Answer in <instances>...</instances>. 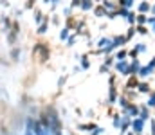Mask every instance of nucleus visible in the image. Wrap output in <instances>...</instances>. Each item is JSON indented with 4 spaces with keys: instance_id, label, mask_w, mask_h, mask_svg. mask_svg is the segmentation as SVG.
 I'll use <instances>...</instances> for the list:
<instances>
[{
    "instance_id": "4c0bfd02",
    "label": "nucleus",
    "mask_w": 155,
    "mask_h": 135,
    "mask_svg": "<svg viewBox=\"0 0 155 135\" xmlns=\"http://www.w3.org/2000/svg\"><path fill=\"white\" fill-rule=\"evenodd\" d=\"M51 24H52V25H56V27H60V25H61V16H60V14H56V13H54V14H51Z\"/></svg>"
},
{
    "instance_id": "79ce46f5",
    "label": "nucleus",
    "mask_w": 155,
    "mask_h": 135,
    "mask_svg": "<svg viewBox=\"0 0 155 135\" xmlns=\"http://www.w3.org/2000/svg\"><path fill=\"white\" fill-rule=\"evenodd\" d=\"M71 16H74V14H72V9H71L69 5H65V7H63V18H71Z\"/></svg>"
},
{
    "instance_id": "4468645a",
    "label": "nucleus",
    "mask_w": 155,
    "mask_h": 135,
    "mask_svg": "<svg viewBox=\"0 0 155 135\" xmlns=\"http://www.w3.org/2000/svg\"><path fill=\"white\" fill-rule=\"evenodd\" d=\"M150 9H152V4L150 2H139L135 5V13L137 14H148L150 16Z\"/></svg>"
},
{
    "instance_id": "f8f14e48",
    "label": "nucleus",
    "mask_w": 155,
    "mask_h": 135,
    "mask_svg": "<svg viewBox=\"0 0 155 135\" xmlns=\"http://www.w3.org/2000/svg\"><path fill=\"white\" fill-rule=\"evenodd\" d=\"M90 67H92V59H90V54H88V52L81 54V56H79V69H81V70H88Z\"/></svg>"
},
{
    "instance_id": "9d476101",
    "label": "nucleus",
    "mask_w": 155,
    "mask_h": 135,
    "mask_svg": "<svg viewBox=\"0 0 155 135\" xmlns=\"http://www.w3.org/2000/svg\"><path fill=\"white\" fill-rule=\"evenodd\" d=\"M49 14H45L40 7H35V11H33V20H35V25L38 27V25H41L43 22H45V18H47Z\"/></svg>"
},
{
    "instance_id": "7c9ffc66",
    "label": "nucleus",
    "mask_w": 155,
    "mask_h": 135,
    "mask_svg": "<svg viewBox=\"0 0 155 135\" xmlns=\"http://www.w3.org/2000/svg\"><path fill=\"white\" fill-rule=\"evenodd\" d=\"M135 33L141 34V36H146L150 33V27L148 25H135Z\"/></svg>"
},
{
    "instance_id": "f704fd0d",
    "label": "nucleus",
    "mask_w": 155,
    "mask_h": 135,
    "mask_svg": "<svg viewBox=\"0 0 155 135\" xmlns=\"http://www.w3.org/2000/svg\"><path fill=\"white\" fill-rule=\"evenodd\" d=\"M148 108H155V88H153V92L148 95V99H146V103H144Z\"/></svg>"
},
{
    "instance_id": "c9c22d12",
    "label": "nucleus",
    "mask_w": 155,
    "mask_h": 135,
    "mask_svg": "<svg viewBox=\"0 0 155 135\" xmlns=\"http://www.w3.org/2000/svg\"><path fill=\"white\" fill-rule=\"evenodd\" d=\"M135 34H137V33H135V25H134V27H128V29H126V33H124V38H126V42H130V40H132Z\"/></svg>"
},
{
    "instance_id": "8fccbe9b",
    "label": "nucleus",
    "mask_w": 155,
    "mask_h": 135,
    "mask_svg": "<svg viewBox=\"0 0 155 135\" xmlns=\"http://www.w3.org/2000/svg\"><path fill=\"white\" fill-rule=\"evenodd\" d=\"M146 65H148V67H150L152 70H155V56H153V58H150V61H148Z\"/></svg>"
},
{
    "instance_id": "b1692460",
    "label": "nucleus",
    "mask_w": 155,
    "mask_h": 135,
    "mask_svg": "<svg viewBox=\"0 0 155 135\" xmlns=\"http://www.w3.org/2000/svg\"><path fill=\"white\" fill-rule=\"evenodd\" d=\"M108 45H112V38L103 36V38H99V40L96 42V49H97V50H101V49H105V47H108Z\"/></svg>"
},
{
    "instance_id": "de8ad7c7",
    "label": "nucleus",
    "mask_w": 155,
    "mask_h": 135,
    "mask_svg": "<svg viewBox=\"0 0 155 135\" xmlns=\"http://www.w3.org/2000/svg\"><path fill=\"white\" fill-rule=\"evenodd\" d=\"M105 132H107V130H105L103 126H97V128H96V130H94V132H92L90 135H103Z\"/></svg>"
},
{
    "instance_id": "4d7b16f0",
    "label": "nucleus",
    "mask_w": 155,
    "mask_h": 135,
    "mask_svg": "<svg viewBox=\"0 0 155 135\" xmlns=\"http://www.w3.org/2000/svg\"><path fill=\"white\" fill-rule=\"evenodd\" d=\"M150 31H152V33L155 34V25H153V27H150Z\"/></svg>"
},
{
    "instance_id": "4be33fe9",
    "label": "nucleus",
    "mask_w": 155,
    "mask_h": 135,
    "mask_svg": "<svg viewBox=\"0 0 155 135\" xmlns=\"http://www.w3.org/2000/svg\"><path fill=\"white\" fill-rule=\"evenodd\" d=\"M101 5L105 7L107 13H112V11H117V9H119V7H117V2H114V0H103Z\"/></svg>"
},
{
    "instance_id": "39448f33",
    "label": "nucleus",
    "mask_w": 155,
    "mask_h": 135,
    "mask_svg": "<svg viewBox=\"0 0 155 135\" xmlns=\"http://www.w3.org/2000/svg\"><path fill=\"white\" fill-rule=\"evenodd\" d=\"M119 95H121L119 87H117V85H110V87H108V95H107V106H108V108H112L114 104H117Z\"/></svg>"
},
{
    "instance_id": "5fc2aeb1",
    "label": "nucleus",
    "mask_w": 155,
    "mask_h": 135,
    "mask_svg": "<svg viewBox=\"0 0 155 135\" xmlns=\"http://www.w3.org/2000/svg\"><path fill=\"white\" fill-rule=\"evenodd\" d=\"M87 115L88 117H94V110H87Z\"/></svg>"
},
{
    "instance_id": "09e8293b",
    "label": "nucleus",
    "mask_w": 155,
    "mask_h": 135,
    "mask_svg": "<svg viewBox=\"0 0 155 135\" xmlns=\"http://www.w3.org/2000/svg\"><path fill=\"white\" fill-rule=\"evenodd\" d=\"M117 18V11H112V13H107V20H116Z\"/></svg>"
},
{
    "instance_id": "aec40b11",
    "label": "nucleus",
    "mask_w": 155,
    "mask_h": 135,
    "mask_svg": "<svg viewBox=\"0 0 155 135\" xmlns=\"http://www.w3.org/2000/svg\"><path fill=\"white\" fill-rule=\"evenodd\" d=\"M49 25H51V16H47L45 18V22L36 27V34L38 36H43V34H47V31H49Z\"/></svg>"
},
{
    "instance_id": "72a5a7b5",
    "label": "nucleus",
    "mask_w": 155,
    "mask_h": 135,
    "mask_svg": "<svg viewBox=\"0 0 155 135\" xmlns=\"http://www.w3.org/2000/svg\"><path fill=\"white\" fill-rule=\"evenodd\" d=\"M112 126H114L116 130L121 128V114H114V115H112Z\"/></svg>"
},
{
    "instance_id": "1a4fd4ad",
    "label": "nucleus",
    "mask_w": 155,
    "mask_h": 135,
    "mask_svg": "<svg viewBox=\"0 0 155 135\" xmlns=\"http://www.w3.org/2000/svg\"><path fill=\"white\" fill-rule=\"evenodd\" d=\"M132 128V117L128 115H121V128H119V135H126Z\"/></svg>"
},
{
    "instance_id": "603ef678",
    "label": "nucleus",
    "mask_w": 155,
    "mask_h": 135,
    "mask_svg": "<svg viewBox=\"0 0 155 135\" xmlns=\"http://www.w3.org/2000/svg\"><path fill=\"white\" fill-rule=\"evenodd\" d=\"M155 25V16H148V27H153Z\"/></svg>"
},
{
    "instance_id": "0eeeda50",
    "label": "nucleus",
    "mask_w": 155,
    "mask_h": 135,
    "mask_svg": "<svg viewBox=\"0 0 155 135\" xmlns=\"http://www.w3.org/2000/svg\"><path fill=\"white\" fill-rule=\"evenodd\" d=\"M144 128H146V123H144L143 119H139V117L132 119V128H130V132L134 135H143L144 133Z\"/></svg>"
},
{
    "instance_id": "bf43d9fd",
    "label": "nucleus",
    "mask_w": 155,
    "mask_h": 135,
    "mask_svg": "<svg viewBox=\"0 0 155 135\" xmlns=\"http://www.w3.org/2000/svg\"><path fill=\"white\" fill-rule=\"evenodd\" d=\"M126 135H134V133H132V132H128V133H126Z\"/></svg>"
},
{
    "instance_id": "a19ab883",
    "label": "nucleus",
    "mask_w": 155,
    "mask_h": 135,
    "mask_svg": "<svg viewBox=\"0 0 155 135\" xmlns=\"http://www.w3.org/2000/svg\"><path fill=\"white\" fill-rule=\"evenodd\" d=\"M76 40H78V34H74V33H72V34H71V38H69V40H67L65 43H67V47H74Z\"/></svg>"
},
{
    "instance_id": "58836bf2",
    "label": "nucleus",
    "mask_w": 155,
    "mask_h": 135,
    "mask_svg": "<svg viewBox=\"0 0 155 135\" xmlns=\"http://www.w3.org/2000/svg\"><path fill=\"white\" fill-rule=\"evenodd\" d=\"M130 13H132V11H128V9H123V7H119V9H117V18H124V20H126Z\"/></svg>"
},
{
    "instance_id": "f03ea898",
    "label": "nucleus",
    "mask_w": 155,
    "mask_h": 135,
    "mask_svg": "<svg viewBox=\"0 0 155 135\" xmlns=\"http://www.w3.org/2000/svg\"><path fill=\"white\" fill-rule=\"evenodd\" d=\"M31 52H33V58L38 59V63L45 65L51 59V43L49 42H43V40H38V42H35Z\"/></svg>"
},
{
    "instance_id": "393cba45",
    "label": "nucleus",
    "mask_w": 155,
    "mask_h": 135,
    "mask_svg": "<svg viewBox=\"0 0 155 135\" xmlns=\"http://www.w3.org/2000/svg\"><path fill=\"white\" fill-rule=\"evenodd\" d=\"M117 7H123V9L134 11V7H135V2H134V0H117Z\"/></svg>"
},
{
    "instance_id": "052dcab7",
    "label": "nucleus",
    "mask_w": 155,
    "mask_h": 135,
    "mask_svg": "<svg viewBox=\"0 0 155 135\" xmlns=\"http://www.w3.org/2000/svg\"><path fill=\"white\" fill-rule=\"evenodd\" d=\"M153 119H155V117H153Z\"/></svg>"
},
{
    "instance_id": "6e6552de",
    "label": "nucleus",
    "mask_w": 155,
    "mask_h": 135,
    "mask_svg": "<svg viewBox=\"0 0 155 135\" xmlns=\"http://www.w3.org/2000/svg\"><path fill=\"white\" fill-rule=\"evenodd\" d=\"M139 112H141L139 103H130V106H128L124 112H121V115H128V117L135 119V117H139Z\"/></svg>"
},
{
    "instance_id": "e433bc0d",
    "label": "nucleus",
    "mask_w": 155,
    "mask_h": 135,
    "mask_svg": "<svg viewBox=\"0 0 155 135\" xmlns=\"http://www.w3.org/2000/svg\"><path fill=\"white\" fill-rule=\"evenodd\" d=\"M103 63H105L108 69H112V67H114V63H116V58H114V54H112V56H105V58H103Z\"/></svg>"
},
{
    "instance_id": "423d86ee",
    "label": "nucleus",
    "mask_w": 155,
    "mask_h": 135,
    "mask_svg": "<svg viewBox=\"0 0 155 135\" xmlns=\"http://www.w3.org/2000/svg\"><path fill=\"white\" fill-rule=\"evenodd\" d=\"M13 20H15V18H11V16L5 14V13L0 14V31H2L4 34H7V33L11 31V27H13Z\"/></svg>"
},
{
    "instance_id": "864d4df0",
    "label": "nucleus",
    "mask_w": 155,
    "mask_h": 135,
    "mask_svg": "<svg viewBox=\"0 0 155 135\" xmlns=\"http://www.w3.org/2000/svg\"><path fill=\"white\" fill-rule=\"evenodd\" d=\"M0 5H2L4 9H7V7H11V2H7V0H4V2H0Z\"/></svg>"
},
{
    "instance_id": "3c124183",
    "label": "nucleus",
    "mask_w": 155,
    "mask_h": 135,
    "mask_svg": "<svg viewBox=\"0 0 155 135\" xmlns=\"http://www.w3.org/2000/svg\"><path fill=\"white\" fill-rule=\"evenodd\" d=\"M22 14H24V9H18V7H16V9H15V16H16V20H18Z\"/></svg>"
},
{
    "instance_id": "c756f323",
    "label": "nucleus",
    "mask_w": 155,
    "mask_h": 135,
    "mask_svg": "<svg viewBox=\"0 0 155 135\" xmlns=\"http://www.w3.org/2000/svg\"><path fill=\"white\" fill-rule=\"evenodd\" d=\"M135 25H148V14H137L135 16Z\"/></svg>"
},
{
    "instance_id": "13d9d810",
    "label": "nucleus",
    "mask_w": 155,
    "mask_h": 135,
    "mask_svg": "<svg viewBox=\"0 0 155 135\" xmlns=\"http://www.w3.org/2000/svg\"><path fill=\"white\" fill-rule=\"evenodd\" d=\"M65 135H74V133H72V132H67V133H65Z\"/></svg>"
},
{
    "instance_id": "a878e982",
    "label": "nucleus",
    "mask_w": 155,
    "mask_h": 135,
    "mask_svg": "<svg viewBox=\"0 0 155 135\" xmlns=\"http://www.w3.org/2000/svg\"><path fill=\"white\" fill-rule=\"evenodd\" d=\"M92 14H94L96 18H107V11H105V7H103L101 4H96V7H94Z\"/></svg>"
},
{
    "instance_id": "6ab92c4d",
    "label": "nucleus",
    "mask_w": 155,
    "mask_h": 135,
    "mask_svg": "<svg viewBox=\"0 0 155 135\" xmlns=\"http://www.w3.org/2000/svg\"><path fill=\"white\" fill-rule=\"evenodd\" d=\"M141 106V112H139V119H143L144 123H148L150 119H152V115H150V108L143 103V104H139Z\"/></svg>"
},
{
    "instance_id": "412c9836",
    "label": "nucleus",
    "mask_w": 155,
    "mask_h": 135,
    "mask_svg": "<svg viewBox=\"0 0 155 135\" xmlns=\"http://www.w3.org/2000/svg\"><path fill=\"white\" fill-rule=\"evenodd\" d=\"M141 67H143V63L139 59H132L130 61V76H137L139 70H141Z\"/></svg>"
},
{
    "instance_id": "20e7f679",
    "label": "nucleus",
    "mask_w": 155,
    "mask_h": 135,
    "mask_svg": "<svg viewBox=\"0 0 155 135\" xmlns=\"http://www.w3.org/2000/svg\"><path fill=\"white\" fill-rule=\"evenodd\" d=\"M114 70H116L117 76H121V78H128V76H130V59L116 61V63H114Z\"/></svg>"
},
{
    "instance_id": "bb28decb",
    "label": "nucleus",
    "mask_w": 155,
    "mask_h": 135,
    "mask_svg": "<svg viewBox=\"0 0 155 135\" xmlns=\"http://www.w3.org/2000/svg\"><path fill=\"white\" fill-rule=\"evenodd\" d=\"M71 34H72V31H71V29H67V27L63 25V27L60 29V33H58V38H60L61 42H67V40L71 38Z\"/></svg>"
},
{
    "instance_id": "a211bd4d",
    "label": "nucleus",
    "mask_w": 155,
    "mask_h": 135,
    "mask_svg": "<svg viewBox=\"0 0 155 135\" xmlns=\"http://www.w3.org/2000/svg\"><path fill=\"white\" fill-rule=\"evenodd\" d=\"M97 126H99V124H96V123H79L76 128H78V132H90V133H92Z\"/></svg>"
},
{
    "instance_id": "f257e3e1",
    "label": "nucleus",
    "mask_w": 155,
    "mask_h": 135,
    "mask_svg": "<svg viewBox=\"0 0 155 135\" xmlns=\"http://www.w3.org/2000/svg\"><path fill=\"white\" fill-rule=\"evenodd\" d=\"M36 119L41 123V126H43L45 130H49L52 135L58 133V132H63L61 114L58 112L56 104H52V103H49V104H45V106L41 108V112H40V115Z\"/></svg>"
},
{
    "instance_id": "473e14b6",
    "label": "nucleus",
    "mask_w": 155,
    "mask_h": 135,
    "mask_svg": "<svg viewBox=\"0 0 155 135\" xmlns=\"http://www.w3.org/2000/svg\"><path fill=\"white\" fill-rule=\"evenodd\" d=\"M67 79H69V76H60V78H58V83H56V88H58V92H61V90H63L65 83H67Z\"/></svg>"
},
{
    "instance_id": "7ed1b4c3",
    "label": "nucleus",
    "mask_w": 155,
    "mask_h": 135,
    "mask_svg": "<svg viewBox=\"0 0 155 135\" xmlns=\"http://www.w3.org/2000/svg\"><path fill=\"white\" fill-rule=\"evenodd\" d=\"M20 33H22V27H20V20H13V27H11V31L5 34V42L7 45H11V47H16L18 43V40H20Z\"/></svg>"
},
{
    "instance_id": "f3484780",
    "label": "nucleus",
    "mask_w": 155,
    "mask_h": 135,
    "mask_svg": "<svg viewBox=\"0 0 155 135\" xmlns=\"http://www.w3.org/2000/svg\"><path fill=\"white\" fill-rule=\"evenodd\" d=\"M112 43L116 47V50H119V49H124V45L128 43V42H126L124 34H116V36H112Z\"/></svg>"
},
{
    "instance_id": "49530a36",
    "label": "nucleus",
    "mask_w": 155,
    "mask_h": 135,
    "mask_svg": "<svg viewBox=\"0 0 155 135\" xmlns=\"http://www.w3.org/2000/svg\"><path fill=\"white\" fill-rule=\"evenodd\" d=\"M24 9H33V11H35V0H27V2L24 4Z\"/></svg>"
},
{
    "instance_id": "2f4dec72",
    "label": "nucleus",
    "mask_w": 155,
    "mask_h": 135,
    "mask_svg": "<svg viewBox=\"0 0 155 135\" xmlns=\"http://www.w3.org/2000/svg\"><path fill=\"white\" fill-rule=\"evenodd\" d=\"M132 49H134V50H135L137 54H144V52L148 50V47H146V43H143V42H141V43H135L134 47H132Z\"/></svg>"
},
{
    "instance_id": "ddd939ff",
    "label": "nucleus",
    "mask_w": 155,
    "mask_h": 135,
    "mask_svg": "<svg viewBox=\"0 0 155 135\" xmlns=\"http://www.w3.org/2000/svg\"><path fill=\"white\" fill-rule=\"evenodd\" d=\"M152 92H153V87L150 85V81H139V85H137V94L150 95Z\"/></svg>"
},
{
    "instance_id": "dca6fc26",
    "label": "nucleus",
    "mask_w": 155,
    "mask_h": 135,
    "mask_svg": "<svg viewBox=\"0 0 155 135\" xmlns=\"http://www.w3.org/2000/svg\"><path fill=\"white\" fill-rule=\"evenodd\" d=\"M139 78L137 76H128L126 78V83L123 85V88H126V90H137V85H139Z\"/></svg>"
},
{
    "instance_id": "c03bdc74",
    "label": "nucleus",
    "mask_w": 155,
    "mask_h": 135,
    "mask_svg": "<svg viewBox=\"0 0 155 135\" xmlns=\"http://www.w3.org/2000/svg\"><path fill=\"white\" fill-rule=\"evenodd\" d=\"M99 74H110V69H108L105 63H101V65H99Z\"/></svg>"
},
{
    "instance_id": "2eb2a0df",
    "label": "nucleus",
    "mask_w": 155,
    "mask_h": 135,
    "mask_svg": "<svg viewBox=\"0 0 155 135\" xmlns=\"http://www.w3.org/2000/svg\"><path fill=\"white\" fill-rule=\"evenodd\" d=\"M22 52H24V49L20 47V45H16V47H11V50H9V59L11 61H20V58H22Z\"/></svg>"
},
{
    "instance_id": "9b49d317",
    "label": "nucleus",
    "mask_w": 155,
    "mask_h": 135,
    "mask_svg": "<svg viewBox=\"0 0 155 135\" xmlns=\"http://www.w3.org/2000/svg\"><path fill=\"white\" fill-rule=\"evenodd\" d=\"M153 74H155V70H152L148 65H143L141 70H139V74H137V78H139L141 81H148V78H152Z\"/></svg>"
},
{
    "instance_id": "c85d7f7f",
    "label": "nucleus",
    "mask_w": 155,
    "mask_h": 135,
    "mask_svg": "<svg viewBox=\"0 0 155 135\" xmlns=\"http://www.w3.org/2000/svg\"><path fill=\"white\" fill-rule=\"evenodd\" d=\"M114 58H116V61H124V59H128V49H119V50H116Z\"/></svg>"
},
{
    "instance_id": "a18cd8bd",
    "label": "nucleus",
    "mask_w": 155,
    "mask_h": 135,
    "mask_svg": "<svg viewBox=\"0 0 155 135\" xmlns=\"http://www.w3.org/2000/svg\"><path fill=\"white\" fill-rule=\"evenodd\" d=\"M110 85H117V74H110L108 76V87Z\"/></svg>"
},
{
    "instance_id": "5701e85b",
    "label": "nucleus",
    "mask_w": 155,
    "mask_h": 135,
    "mask_svg": "<svg viewBox=\"0 0 155 135\" xmlns=\"http://www.w3.org/2000/svg\"><path fill=\"white\" fill-rule=\"evenodd\" d=\"M94 7H96V4H94L92 0H81L79 11H83V13H88V11H94Z\"/></svg>"
},
{
    "instance_id": "6e6d98bb",
    "label": "nucleus",
    "mask_w": 155,
    "mask_h": 135,
    "mask_svg": "<svg viewBox=\"0 0 155 135\" xmlns=\"http://www.w3.org/2000/svg\"><path fill=\"white\" fill-rule=\"evenodd\" d=\"M24 135H35L33 132H29V130H24Z\"/></svg>"
},
{
    "instance_id": "ea45409f",
    "label": "nucleus",
    "mask_w": 155,
    "mask_h": 135,
    "mask_svg": "<svg viewBox=\"0 0 155 135\" xmlns=\"http://www.w3.org/2000/svg\"><path fill=\"white\" fill-rule=\"evenodd\" d=\"M135 16H137V13H135V11H132V13L128 14V18H126V22L130 24V27H134V25H135Z\"/></svg>"
},
{
    "instance_id": "cd10ccee",
    "label": "nucleus",
    "mask_w": 155,
    "mask_h": 135,
    "mask_svg": "<svg viewBox=\"0 0 155 135\" xmlns=\"http://www.w3.org/2000/svg\"><path fill=\"white\" fill-rule=\"evenodd\" d=\"M117 106H119V110H121V112H124V110L130 106V101L121 94V95H119V99H117Z\"/></svg>"
},
{
    "instance_id": "37998d69",
    "label": "nucleus",
    "mask_w": 155,
    "mask_h": 135,
    "mask_svg": "<svg viewBox=\"0 0 155 135\" xmlns=\"http://www.w3.org/2000/svg\"><path fill=\"white\" fill-rule=\"evenodd\" d=\"M79 5H81V0H71V4H69V7L74 11V9H79Z\"/></svg>"
}]
</instances>
